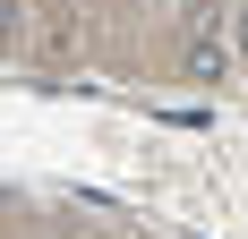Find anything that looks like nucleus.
<instances>
[{"label": "nucleus", "mask_w": 248, "mask_h": 239, "mask_svg": "<svg viewBox=\"0 0 248 239\" xmlns=\"http://www.w3.org/2000/svg\"><path fill=\"white\" fill-rule=\"evenodd\" d=\"M240 51H248V17H240Z\"/></svg>", "instance_id": "f257e3e1"}]
</instances>
